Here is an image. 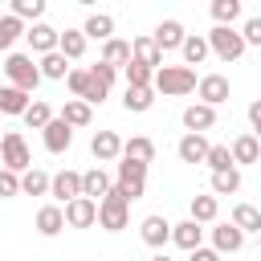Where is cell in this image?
<instances>
[{
	"label": "cell",
	"instance_id": "cell-1",
	"mask_svg": "<svg viewBox=\"0 0 261 261\" xmlns=\"http://www.w3.org/2000/svg\"><path fill=\"white\" fill-rule=\"evenodd\" d=\"M196 86H200V77H196L192 65H159V69H155V90L167 94V98H184V94H192Z\"/></svg>",
	"mask_w": 261,
	"mask_h": 261
},
{
	"label": "cell",
	"instance_id": "cell-2",
	"mask_svg": "<svg viewBox=\"0 0 261 261\" xmlns=\"http://www.w3.org/2000/svg\"><path fill=\"white\" fill-rule=\"evenodd\" d=\"M126 220H130V200H126L122 192L110 188V192L98 200V224H102L106 232H122Z\"/></svg>",
	"mask_w": 261,
	"mask_h": 261
},
{
	"label": "cell",
	"instance_id": "cell-3",
	"mask_svg": "<svg viewBox=\"0 0 261 261\" xmlns=\"http://www.w3.org/2000/svg\"><path fill=\"white\" fill-rule=\"evenodd\" d=\"M4 73H8L12 86H20V90H29V94L41 86V65H37L29 53H8V57H4Z\"/></svg>",
	"mask_w": 261,
	"mask_h": 261
},
{
	"label": "cell",
	"instance_id": "cell-4",
	"mask_svg": "<svg viewBox=\"0 0 261 261\" xmlns=\"http://www.w3.org/2000/svg\"><path fill=\"white\" fill-rule=\"evenodd\" d=\"M208 45H212V53H216L220 61H237V57L249 49V45H245V37H241V29H232V24H212Z\"/></svg>",
	"mask_w": 261,
	"mask_h": 261
},
{
	"label": "cell",
	"instance_id": "cell-5",
	"mask_svg": "<svg viewBox=\"0 0 261 261\" xmlns=\"http://www.w3.org/2000/svg\"><path fill=\"white\" fill-rule=\"evenodd\" d=\"M143 188H147V163H143V159H130V155H122L114 192H122L126 200H139V196H143Z\"/></svg>",
	"mask_w": 261,
	"mask_h": 261
},
{
	"label": "cell",
	"instance_id": "cell-6",
	"mask_svg": "<svg viewBox=\"0 0 261 261\" xmlns=\"http://www.w3.org/2000/svg\"><path fill=\"white\" fill-rule=\"evenodd\" d=\"M0 163L12 167V171H29L33 167V155H29V143H24L20 130H4V139H0Z\"/></svg>",
	"mask_w": 261,
	"mask_h": 261
},
{
	"label": "cell",
	"instance_id": "cell-7",
	"mask_svg": "<svg viewBox=\"0 0 261 261\" xmlns=\"http://www.w3.org/2000/svg\"><path fill=\"white\" fill-rule=\"evenodd\" d=\"M61 208H65V224H69V228H90V224H98V200H90V196H77V200L61 204Z\"/></svg>",
	"mask_w": 261,
	"mask_h": 261
},
{
	"label": "cell",
	"instance_id": "cell-8",
	"mask_svg": "<svg viewBox=\"0 0 261 261\" xmlns=\"http://www.w3.org/2000/svg\"><path fill=\"white\" fill-rule=\"evenodd\" d=\"M24 41H29V49H33L37 57H41V53H53L57 41H61V29H53V24H45V20H33L29 33H24Z\"/></svg>",
	"mask_w": 261,
	"mask_h": 261
},
{
	"label": "cell",
	"instance_id": "cell-9",
	"mask_svg": "<svg viewBox=\"0 0 261 261\" xmlns=\"http://www.w3.org/2000/svg\"><path fill=\"white\" fill-rule=\"evenodd\" d=\"M114 73H118V65H110V61H98V65H90V94H86V102L94 106V102H102L106 94H110V86H114Z\"/></svg>",
	"mask_w": 261,
	"mask_h": 261
},
{
	"label": "cell",
	"instance_id": "cell-10",
	"mask_svg": "<svg viewBox=\"0 0 261 261\" xmlns=\"http://www.w3.org/2000/svg\"><path fill=\"white\" fill-rule=\"evenodd\" d=\"M41 139H45V151L61 155V151H69V143H73V126H69L61 114H53V118H49V126L41 130Z\"/></svg>",
	"mask_w": 261,
	"mask_h": 261
},
{
	"label": "cell",
	"instance_id": "cell-11",
	"mask_svg": "<svg viewBox=\"0 0 261 261\" xmlns=\"http://www.w3.org/2000/svg\"><path fill=\"white\" fill-rule=\"evenodd\" d=\"M139 237H143V245H151V249H163L167 241H171V220L167 216H143V224H139Z\"/></svg>",
	"mask_w": 261,
	"mask_h": 261
},
{
	"label": "cell",
	"instance_id": "cell-12",
	"mask_svg": "<svg viewBox=\"0 0 261 261\" xmlns=\"http://www.w3.org/2000/svg\"><path fill=\"white\" fill-rule=\"evenodd\" d=\"M49 196H53L57 204L77 200V196H82V171H57L53 184H49Z\"/></svg>",
	"mask_w": 261,
	"mask_h": 261
},
{
	"label": "cell",
	"instance_id": "cell-13",
	"mask_svg": "<svg viewBox=\"0 0 261 261\" xmlns=\"http://www.w3.org/2000/svg\"><path fill=\"white\" fill-rule=\"evenodd\" d=\"M196 94H200V102L220 106V102H228V77L224 73H204L200 86H196Z\"/></svg>",
	"mask_w": 261,
	"mask_h": 261
},
{
	"label": "cell",
	"instance_id": "cell-14",
	"mask_svg": "<svg viewBox=\"0 0 261 261\" xmlns=\"http://www.w3.org/2000/svg\"><path fill=\"white\" fill-rule=\"evenodd\" d=\"M90 155H94L98 163H110V159L122 155V139H118L114 130H94V139H90Z\"/></svg>",
	"mask_w": 261,
	"mask_h": 261
},
{
	"label": "cell",
	"instance_id": "cell-15",
	"mask_svg": "<svg viewBox=\"0 0 261 261\" xmlns=\"http://www.w3.org/2000/svg\"><path fill=\"white\" fill-rule=\"evenodd\" d=\"M208 139H204V130H188L184 139H179V147H175V155H179V163H204V155H208Z\"/></svg>",
	"mask_w": 261,
	"mask_h": 261
},
{
	"label": "cell",
	"instance_id": "cell-16",
	"mask_svg": "<svg viewBox=\"0 0 261 261\" xmlns=\"http://www.w3.org/2000/svg\"><path fill=\"white\" fill-rule=\"evenodd\" d=\"M212 249L216 253H241L245 249V228H237L232 220L228 224H216L212 228Z\"/></svg>",
	"mask_w": 261,
	"mask_h": 261
},
{
	"label": "cell",
	"instance_id": "cell-17",
	"mask_svg": "<svg viewBox=\"0 0 261 261\" xmlns=\"http://www.w3.org/2000/svg\"><path fill=\"white\" fill-rule=\"evenodd\" d=\"M184 126H188V130H212V126H216V106L192 102V106L184 110Z\"/></svg>",
	"mask_w": 261,
	"mask_h": 261
},
{
	"label": "cell",
	"instance_id": "cell-18",
	"mask_svg": "<svg viewBox=\"0 0 261 261\" xmlns=\"http://www.w3.org/2000/svg\"><path fill=\"white\" fill-rule=\"evenodd\" d=\"M171 241H175L179 249H188V253H192V249H200V241H204V228H200V220H192V216H188V220L171 224Z\"/></svg>",
	"mask_w": 261,
	"mask_h": 261
},
{
	"label": "cell",
	"instance_id": "cell-19",
	"mask_svg": "<svg viewBox=\"0 0 261 261\" xmlns=\"http://www.w3.org/2000/svg\"><path fill=\"white\" fill-rule=\"evenodd\" d=\"M24 33H29V20H20L16 12L0 16V53H12V45H16Z\"/></svg>",
	"mask_w": 261,
	"mask_h": 261
},
{
	"label": "cell",
	"instance_id": "cell-20",
	"mask_svg": "<svg viewBox=\"0 0 261 261\" xmlns=\"http://www.w3.org/2000/svg\"><path fill=\"white\" fill-rule=\"evenodd\" d=\"M151 37H155V45L167 53V49H179L188 33H184V24H179V20H171V16H167V20H159V29H155Z\"/></svg>",
	"mask_w": 261,
	"mask_h": 261
},
{
	"label": "cell",
	"instance_id": "cell-21",
	"mask_svg": "<svg viewBox=\"0 0 261 261\" xmlns=\"http://www.w3.org/2000/svg\"><path fill=\"white\" fill-rule=\"evenodd\" d=\"M130 57L143 61V65H151V69L163 65V49L155 45V37H135V41H130Z\"/></svg>",
	"mask_w": 261,
	"mask_h": 261
},
{
	"label": "cell",
	"instance_id": "cell-22",
	"mask_svg": "<svg viewBox=\"0 0 261 261\" xmlns=\"http://www.w3.org/2000/svg\"><path fill=\"white\" fill-rule=\"evenodd\" d=\"M41 77H49V82H65L69 77V57L61 53V49H53V53H41Z\"/></svg>",
	"mask_w": 261,
	"mask_h": 261
},
{
	"label": "cell",
	"instance_id": "cell-23",
	"mask_svg": "<svg viewBox=\"0 0 261 261\" xmlns=\"http://www.w3.org/2000/svg\"><path fill=\"white\" fill-rule=\"evenodd\" d=\"M65 228V208L61 204H45L41 212H37V232L41 237H57Z\"/></svg>",
	"mask_w": 261,
	"mask_h": 261
},
{
	"label": "cell",
	"instance_id": "cell-24",
	"mask_svg": "<svg viewBox=\"0 0 261 261\" xmlns=\"http://www.w3.org/2000/svg\"><path fill=\"white\" fill-rule=\"evenodd\" d=\"M29 102H33V98H29V90H20V86H12V82H8V86H0V114H24V110H29Z\"/></svg>",
	"mask_w": 261,
	"mask_h": 261
},
{
	"label": "cell",
	"instance_id": "cell-25",
	"mask_svg": "<svg viewBox=\"0 0 261 261\" xmlns=\"http://www.w3.org/2000/svg\"><path fill=\"white\" fill-rule=\"evenodd\" d=\"M82 33H86L90 41H110V37H114V16H110V12H90L86 24H82Z\"/></svg>",
	"mask_w": 261,
	"mask_h": 261
},
{
	"label": "cell",
	"instance_id": "cell-26",
	"mask_svg": "<svg viewBox=\"0 0 261 261\" xmlns=\"http://www.w3.org/2000/svg\"><path fill=\"white\" fill-rule=\"evenodd\" d=\"M122 106H126L130 114H143V110H151V106H155V86H126V94H122Z\"/></svg>",
	"mask_w": 261,
	"mask_h": 261
},
{
	"label": "cell",
	"instance_id": "cell-27",
	"mask_svg": "<svg viewBox=\"0 0 261 261\" xmlns=\"http://www.w3.org/2000/svg\"><path fill=\"white\" fill-rule=\"evenodd\" d=\"M261 159V139L249 130V135H237L232 139V163H257Z\"/></svg>",
	"mask_w": 261,
	"mask_h": 261
},
{
	"label": "cell",
	"instance_id": "cell-28",
	"mask_svg": "<svg viewBox=\"0 0 261 261\" xmlns=\"http://www.w3.org/2000/svg\"><path fill=\"white\" fill-rule=\"evenodd\" d=\"M110 188H114V184H110V175H106L102 167H90V171H82V196H90V200H102Z\"/></svg>",
	"mask_w": 261,
	"mask_h": 261
},
{
	"label": "cell",
	"instance_id": "cell-29",
	"mask_svg": "<svg viewBox=\"0 0 261 261\" xmlns=\"http://www.w3.org/2000/svg\"><path fill=\"white\" fill-rule=\"evenodd\" d=\"M216 212H220L216 192H208V196H192V204H188V216H192V220H200V224H212V220H216Z\"/></svg>",
	"mask_w": 261,
	"mask_h": 261
},
{
	"label": "cell",
	"instance_id": "cell-30",
	"mask_svg": "<svg viewBox=\"0 0 261 261\" xmlns=\"http://www.w3.org/2000/svg\"><path fill=\"white\" fill-rule=\"evenodd\" d=\"M179 53H184V65H200V61L212 53V45H208V37L188 33V37H184V45H179Z\"/></svg>",
	"mask_w": 261,
	"mask_h": 261
},
{
	"label": "cell",
	"instance_id": "cell-31",
	"mask_svg": "<svg viewBox=\"0 0 261 261\" xmlns=\"http://www.w3.org/2000/svg\"><path fill=\"white\" fill-rule=\"evenodd\" d=\"M61 118H65L69 126H90V122H94V110H90V102H86V98H65Z\"/></svg>",
	"mask_w": 261,
	"mask_h": 261
},
{
	"label": "cell",
	"instance_id": "cell-32",
	"mask_svg": "<svg viewBox=\"0 0 261 261\" xmlns=\"http://www.w3.org/2000/svg\"><path fill=\"white\" fill-rule=\"evenodd\" d=\"M49 184H53V175H45L41 167L20 171V192H24V196H49Z\"/></svg>",
	"mask_w": 261,
	"mask_h": 261
},
{
	"label": "cell",
	"instance_id": "cell-33",
	"mask_svg": "<svg viewBox=\"0 0 261 261\" xmlns=\"http://www.w3.org/2000/svg\"><path fill=\"white\" fill-rule=\"evenodd\" d=\"M86 41H90V37H86L82 29H65V33H61V41H57V49H61L69 61H82V53H86Z\"/></svg>",
	"mask_w": 261,
	"mask_h": 261
},
{
	"label": "cell",
	"instance_id": "cell-34",
	"mask_svg": "<svg viewBox=\"0 0 261 261\" xmlns=\"http://www.w3.org/2000/svg\"><path fill=\"white\" fill-rule=\"evenodd\" d=\"M212 192H216V196H232V192H241V171H237V163L212 171Z\"/></svg>",
	"mask_w": 261,
	"mask_h": 261
},
{
	"label": "cell",
	"instance_id": "cell-35",
	"mask_svg": "<svg viewBox=\"0 0 261 261\" xmlns=\"http://www.w3.org/2000/svg\"><path fill=\"white\" fill-rule=\"evenodd\" d=\"M20 118H24V126H29V130H45V126H49V118H53V106L37 98V102H29V110H24Z\"/></svg>",
	"mask_w": 261,
	"mask_h": 261
},
{
	"label": "cell",
	"instance_id": "cell-36",
	"mask_svg": "<svg viewBox=\"0 0 261 261\" xmlns=\"http://www.w3.org/2000/svg\"><path fill=\"white\" fill-rule=\"evenodd\" d=\"M122 155H130V159H143V163H151V159H155V143H151L147 135H130V139H122Z\"/></svg>",
	"mask_w": 261,
	"mask_h": 261
},
{
	"label": "cell",
	"instance_id": "cell-37",
	"mask_svg": "<svg viewBox=\"0 0 261 261\" xmlns=\"http://www.w3.org/2000/svg\"><path fill=\"white\" fill-rule=\"evenodd\" d=\"M102 61H110V65H126V61H130V41H122V37L102 41Z\"/></svg>",
	"mask_w": 261,
	"mask_h": 261
},
{
	"label": "cell",
	"instance_id": "cell-38",
	"mask_svg": "<svg viewBox=\"0 0 261 261\" xmlns=\"http://www.w3.org/2000/svg\"><path fill=\"white\" fill-rule=\"evenodd\" d=\"M208 12H212L216 24H237L241 20V0H212Z\"/></svg>",
	"mask_w": 261,
	"mask_h": 261
},
{
	"label": "cell",
	"instance_id": "cell-39",
	"mask_svg": "<svg viewBox=\"0 0 261 261\" xmlns=\"http://www.w3.org/2000/svg\"><path fill=\"white\" fill-rule=\"evenodd\" d=\"M122 73H126V86H155V69L143 65V61H135V57L122 65Z\"/></svg>",
	"mask_w": 261,
	"mask_h": 261
},
{
	"label": "cell",
	"instance_id": "cell-40",
	"mask_svg": "<svg viewBox=\"0 0 261 261\" xmlns=\"http://www.w3.org/2000/svg\"><path fill=\"white\" fill-rule=\"evenodd\" d=\"M232 224L245 228V232H261V212H257L253 204H237V208H232Z\"/></svg>",
	"mask_w": 261,
	"mask_h": 261
},
{
	"label": "cell",
	"instance_id": "cell-41",
	"mask_svg": "<svg viewBox=\"0 0 261 261\" xmlns=\"http://www.w3.org/2000/svg\"><path fill=\"white\" fill-rule=\"evenodd\" d=\"M8 4H12V12L20 20H41L45 8H49V0H8Z\"/></svg>",
	"mask_w": 261,
	"mask_h": 261
},
{
	"label": "cell",
	"instance_id": "cell-42",
	"mask_svg": "<svg viewBox=\"0 0 261 261\" xmlns=\"http://www.w3.org/2000/svg\"><path fill=\"white\" fill-rule=\"evenodd\" d=\"M204 163H208L212 171H220V167H232V147H224V143H212V147H208V155H204Z\"/></svg>",
	"mask_w": 261,
	"mask_h": 261
},
{
	"label": "cell",
	"instance_id": "cell-43",
	"mask_svg": "<svg viewBox=\"0 0 261 261\" xmlns=\"http://www.w3.org/2000/svg\"><path fill=\"white\" fill-rule=\"evenodd\" d=\"M12 196H20V171L0 167V200H12Z\"/></svg>",
	"mask_w": 261,
	"mask_h": 261
},
{
	"label": "cell",
	"instance_id": "cell-44",
	"mask_svg": "<svg viewBox=\"0 0 261 261\" xmlns=\"http://www.w3.org/2000/svg\"><path fill=\"white\" fill-rule=\"evenodd\" d=\"M65 86H69V94H73V98H86V94H90V69H69Z\"/></svg>",
	"mask_w": 261,
	"mask_h": 261
},
{
	"label": "cell",
	"instance_id": "cell-45",
	"mask_svg": "<svg viewBox=\"0 0 261 261\" xmlns=\"http://www.w3.org/2000/svg\"><path fill=\"white\" fill-rule=\"evenodd\" d=\"M241 37H245V45H261V16H249L241 24Z\"/></svg>",
	"mask_w": 261,
	"mask_h": 261
},
{
	"label": "cell",
	"instance_id": "cell-46",
	"mask_svg": "<svg viewBox=\"0 0 261 261\" xmlns=\"http://www.w3.org/2000/svg\"><path fill=\"white\" fill-rule=\"evenodd\" d=\"M188 261H220V253H216V249H204V245H200V249H192V253H188Z\"/></svg>",
	"mask_w": 261,
	"mask_h": 261
},
{
	"label": "cell",
	"instance_id": "cell-47",
	"mask_svg": "<svg viewBox=\"0 0 261 261\" xmlns=\"http://www.w3.org/2000/svg\"><path fill=\"white\" fill-rule=\"evenodd\" d=\"M249 122H253V135L261 139V98H257V102H249Z\"/></svg>",
	"mask_w": 261,
	"mask_h": 261
},
{
	"label": "cell",
	"instance_id": "cell-48",
	"mask_svg": "<svg viewBox=\"0 0 261 261\" xmlns=\"http://www.w3.org/2000/svg\"><path fill=\"white\" fill-rule=\"evenodd\" d=\"M77 4H82V8H94V4H98V0H77Z\"/></svg>",
	"mask_w": 261,
	"mask_h": 261
},
{
	"label": "cell",
	"instance_id": "cell-49",
	"mask_svg": "<svg viewBox=\"0 0 261 261\" xmlns=\"http://www.w3.org/2000/svg\"><path fill=\"white\" fill-rule=\"evenodd\" d=\"M151 261H167V257H163V253H155V257H151Z\"/></svg>",
	"mask_w": 261,
	"mask_h": 261
},
{
	"label": "cell",
	"instance_id": "cell-50",
	"mask_svg": "<svg viewBox=\"0 0 261 261\" xmlns=\"http://www.w3.org/2000/svg\"><path fill=\"white\" fill-rule=\"evenodd\" d=\"M257 245H261V232H257Z\"/></svg>",
	"mask_w": 261,
	"mask_h": 261
},
{
	"label": "cell",
	"instance_id": "cell-51",
	"mask_svg": "<svg viewBox=\"0 0 261 261\" xmlns=\"http://www.w3.org/2000/svg\"><path fill=\"white\" fill-rule=\"evenodd\" d=\"M257 167H261V159H257Z\"/></svg>",
	"mask_w": 261,
	"mask_h": 261
},
{
	"label": "cell",
	"instance_id": "cell-52",
	"mask_svg": "<svg viewBox=\"0 0 261 261\" xmlns=\"http://www.w3.org/2000/svg\"><path fill=\"white\" fill-rule=\"evenodd\" d=\"M0 139H4V135H0Z\"/></svg>",
	"mask_w": 261,
	"mask_h": 261
}]
</instances>
